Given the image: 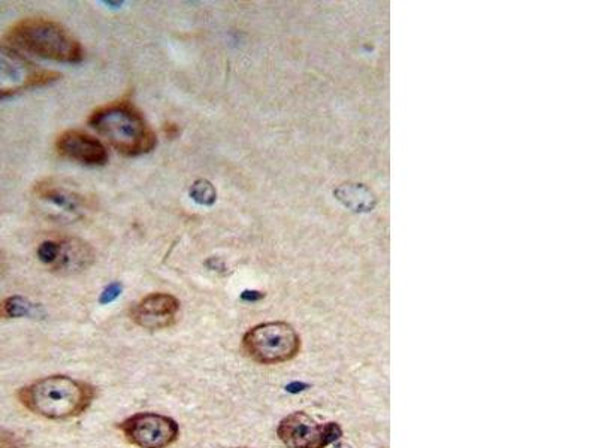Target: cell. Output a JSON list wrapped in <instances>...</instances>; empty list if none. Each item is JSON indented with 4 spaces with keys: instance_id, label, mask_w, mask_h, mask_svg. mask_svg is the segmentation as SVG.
<instances>
[{
    "instance_id": "cell-1",
    "label": "cell",
    "mask_w": 598,
    "mask_h": 448,
    "mask_svg": "<svg viewBox=\"0 0 598 448\" xmlns=\"http://www.w3.org/2000/svg\"><path fill=\"white\" fill-rule=\"evenodd\" d=\"M95 387L68 375H50L18 390V401L36 416L66 420L80 416L92 405Z\"/></svg>"
},
{
    "instance_id": "cell-2",
    "label": "cell",
    "mask_w": 598,
    "mask_h": 448,
    "mask_svg": "<svg viewBox=\"0 0 598 448\" xmlns=\"http://www.w3.org/2000/svg\"><path fill=\"white\" fill-rule=\"evenodd\" d=\"M89 124L123 156H143L156 147V135L132 102H113L98 108L90 115Z\"/></svg>"
},
{
    "instance_id": "cell-3",
    "label": "cell",
    "mask_w": 598,
    "mask_h": 448,
    "mask_svg": "<svg viewBox=\"0 0 598 448\" xmlns=\"http://www.w3.org/2000/svg\"><path fill=\"white\" fill-rule=\"evenodd\" d=\"M11 47L60 63H80L84 50L62 24L47 18H24L6 33Z\"/></svg>"
},
{
    "instance_id": "cell-4",
    "label": "cell",
    "mask_w": 598,
    "mask_h": 448,
    "mask_svg": "<svg viewBox=\"0 0 598 448\" xmlns=\"http://www.w3.org/2000/svg\"><path fill=\"white\" fill-rule=\"evenodd\" d=\"M301 338L285 322L262 323L250 329L243 338V350L261 365H277L297 357Z\"/></svg>"
},
{
    "instance_id": "cell-5",
    "label": "cell",
    "mask_w": 598,
    "mask_h": 448,
    "mask_svg": "<svg viewBox=\"0 0 598 448\" xmlns=\"http://www.w3.org/2000/svg\"><path fill=\"white\" fill-rule=\"evenodd\" d=\"M60 74L33 63L11 45L0 44V99L36 87L48 86L59 80Z\"/></svg>"
},
{
    "instance_id": "cell-6",
    "label": "cell",
    "mask_w": 598,
    "mask_h": 448,
    "mask_svg": "<svg viewBox=\"0 0 598 448\" xmlns=\"http://www.w3.org/2000/svg\"><path fill=\"white\" fill-rule=\"evenodd\" d=\"M277 435L288 448H326L340 440L343 431L337 423H319L304 411H297L280 422Z\"/></svg>"
},
{
    "instance_id": "cell-7",
    "label": "cell",
    "mask_w": 598,
    "mask_h": 448,
    "mask_svg": "<svg viewBox=\"0 0 598 448\" xmlns=\"http://www.w3.org/2000/svg\"><path fill=\"white\" fill-rule=\"evenodd\" d=\"M120 431L138 448H166L177 441L180 429L171 417L156 413H138L120 423Z\"/></svg>"
},
{
    "instance_id": "cell-8",
    "label": "cell",
    "mask_w": 598,
    "mask_h": 448,
    "mask_svg": "<svg viewBox=\"0 0 598 448\" xmlns=\"http://www.w3.org/2000/svg\"><path fill=\"white\" fill-rule=\"evenodd\" d=\"M33 195L50 208L56 219L66 222L81 219L87 211V199L80 192L53 178L36 183Z\"/></svg>"
},
{
    "instance_id": "cell-9",
    "label": "cell",
    "mask_w": 598,
    "mask_h": 448,
    "mask_svg": "<svg viewBox=\"0 0 598 448\" xmlns=\"http://www.w3.org/2000/svg\"><path fill=\"white\" fill-rule=\"evenodd\" d=\"M180 313V301L169 293H151L131 308V319L138 326L159 331L175 325Z\"/></svg>"
},
{
    "instance_id": "cell-10",
    "label": "cell",
    "mask_w": 598,
    "mask_h": 448,
    "mask_svg": "<svg viewBox=\"0 0 598 448\" xmlns=\"http://www.w3.org/2000/svg\"><path fill=\"white\" fill-rule=\"evenodd\" d=\"M56 150L60 156L89 166H102L108 162V151L95 136L83 130H68L57 138Z\"/></svg>"
},
{
    "instance_id": "cell-11",
    "label": "cell",
    "mask_w": 598,
    "mask_h": 448,
    "mask_svg": "<svg viewBox=\"0 0 598 448\" xmlns=\"http://www.w3.org/2000/svg\"><path fill=\"white\" fill-rule=\"evenodd\" d=\"M60 242V254L51 271L59 275H74L86 271L95 262V251L83 239L66 238Z\"/></svg>"
},
{
    "instance_id": "cell-12",
    "label": "cell",
    "mask_w": 598,
    "mask_h": 448,
    "mask_svg": "<svg viewBox=\"0 0 598 448\" xmlns=\"http://www.w3.org/2000/svg\"><path fill=\"white\" fill-rule=\"evenodd\" d=\"M36 305L24 296H9L0 302V319H23L33 316Z\"/></svg>"
},
{
    "instance_id": "cell-13",
    "label": "cell",
    "mask_w": 598,
    "mask_h": 448,
    "mask_svg": "<svg viewBox=\"0 0 598 448\" xmlns=\"http://www.w3.org/2000/svg\"><path fill=\"white\" fill-rule=\"evenodd\" d=\"M189 196L196 202V204L204 205V207H211L217 199V192L213 184L207 180H196L190 186Z\"/></svg>"
},
{
    "instance_id": "cell-14",
    "label": "cell",
    "mask_w": 598,
    "mask_h": 448,
    "mask_svg": "<svg viewBox=\"0 0 598 448\" xmlns=\"http://www.w3.org/2000/svg\"><path fill=\"white\" fill-rule=\"evenodd\" d=\"M60 254L59 241H45L38 247V257L44 265L53 266Z\"/></svg>"
},
{
    "instance_id": "cell-15",
    "label": "cell",
    "mask_w": 598,
    "mask_h": 448,
    "mask_svg": "<svg viewBox=\"0 0 598 448\" xmlns=\"http://www.w3.org/2000/svg\"><path fill=\"white\" fill-rule=\"evenodd\" d=\"M0 448H24L23 438L8 429L0 428Z\"/></svg>"
},
{
    "instance_id": "cell-16",
    "label": "cell",
    "mask_w": 598,
    "mask_h": 448,
    "mask_svg": "<svg viewBox=\"0 0 598 448\" xmlns=\"http://www.w3.org/2000/svg\"><path fill=\"white\" fill-rule=\"evenodd\" d=\"M123 286L120 283H113L107 287V289L102 292L101 298H99V302L102 305L111 304V302L116 301L120 295H122Z\"/></svg>"
},
{
    "instance_id": "cell-17",
    "label": "cell",
    "mask_w": 598,
    "mask_h": 448,
    "mask_svg": "<svg viewBox=\"0 0 598 448\" xmlns=\"http://www.w3.org/2000/svg\"><path fill=\"white\" fill-rule=\"evenodd\" d=\"M205 265L210 266L213 271H222V269H225V265H223V262L219 257H211V259L207 260Z\"/></svg>"
},
{
    "instance_id": "cell-18",
    "label": "cell",
    "mask_w": 598,
    "mask_h": 448,
    "mask_svg": "<svg viewBox=\"0 0 598 448\" xmlns=\"http://www.w3.org/2000/svg\"><path fill=\"white\" fill-rule=\"evenodd\" d=\"M165 133L168 138H175L178 136V127L177 124H165Z\"/></svg>"
},
{
    "instance_id": "cell-19",
    "label": "cell",
    "mask_w": 598,
    "mask_h": 448,
    "mask_svg": "<svg viewBox=\"0 0 598 448\" xmlns=\"http://www.w3.org/2000/svg\"><path fill=\"white\" fill-rule=\"evenodd\" d=\"M307 384H302V383H294V384H289L288 387H286V390H288V392L291 393H299L302 392V390L307 389Z\"/></svg>"
},
{
    "instance_id": "cell-20",
    "label": "cell",
    "mask_w": 598,
    "mask_h": 448,
    "mask_svg": "<svg viewBox=\"0 0 598 448\" xmlns=\"http://www.w3.org/2000/svg\"><path fill=\"white\" fill-rule=\"evenodd\" d=\"M241 298L244 299V301H258V299L262 298V295H259V292H244L243 295H241Z\"/></svg>"
},
{
    "instance_id": "cell-21",
    "label": "cell",
    "mask_w": 598,
    "mask_h": 448,
    "mask_svg": "<svg viewBox=\"0 0 598 448\" xmlns=\"http://www.w3.org/2000/svg\"><path fill=\"white\" fill-rule=\"evenodd\" d=\"M5 269H6L5 256H3L2 250H0V275H2L3 272H5Z\"/></svg>"
},
{
    "instance_id": "cell-22",
    "label": "cell",
    "mask_w": 598,
    "mask_h": 448,
    "mask_svg": "<svg viewBox=\"0 0 598 448\" xmlns=\"http://www.w3.org/2000/svg\"><path fill=\"white\" fill-rule=\"evenodd\" d=\"M332 448H352V446H349V444H346V443H338V444H335V446Z\"/></svg>"
},
{
    "instance_id": "cell-23",
    "label": "cell",
    "mask_w": 598,
    "mask_h": 448,
    "mask_svg": "<svg viewBox=\"0 0 598 448\" xmlns=\"http://www.w3.org/2000/svg\"><path fill=\"white\" fill-rule=\"evenodd\" d=\"M229 448H234V447H229ZM235 448H240V447H235Z\"/></svg>"
},
{
    "instance_id": "cell-24",
    "label": "cell",
    "mask_w": 598,
    "mask_h": 448,
    "mask_svg": "<svg viewBox=\"0 0 598 448\" xmlns=\"http://www.w3.org/2000/svg\"><path fill=\"white\" fill-rule=\"evenodd\" d=\"M240 448H247V447H240Z\"/></svg>"
}]
</instances>
